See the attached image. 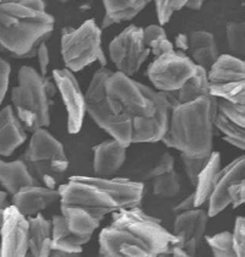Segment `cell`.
<instances>
[{
    "label": "cell",
    "mask_w": 245,
    "mask_h": 257,
    "mask_svg": "<svg viewBox=\"0 0 245 257\" xmlns=\"http://www.w3.org/2000/svg\"><path fill=\"white\" fill-rule=\"evenodd\" d=\"M174 47H177L179 52H188L189 49V38L188 35L185 33H179V35L175 36V40H174Z\"/></svg>",
    "instance_id": "obj_39"
},
{
    "label": "cell",
    "mask_w": 245,
    "mask_h": 257,
    "mask_svg": "<svg viewBox=\"0 0 245 257\" xmlns=\"http://www.w3.org/2000/svg\"><path fill=\"white\" fill-rule=\"evenodd\" d=\"M214 127L223 135V141L245 151V105L217 99Z\"/></svg>",
    "instance_id": "obj_15"
},
{
    "label": "cell",
    "mask_w": 245,
    "mask_h": 257,
    "mask_svg": "<svg viewBox=\"0 0 245 257\" xmlns=\"http://www.w3.org/2000/svg\"><path fill=\"white\" fill-rule=\"evenodd\" d=\"M26 130L11 105L0 109V156L9 157L26 141Z\"/></svg>",
    "instance_id": "obj_18"
},
{
    "label": "cell",
    "mask_w": 245,
    "mask_h": 257,
    "mask_svg": "<svg viewBox=\"0 0 245 257\" xmlns=\"http://www.w3.org/2000/svg\"><path fill=\"white\" fill-rule=\"evenodd\" d=\"M190 59L195 65L210 70L219 58V50L217 47L214 36L207 31H193L188 35Z\"/></svg>",
    "instance_id": "obj_19"
},
{
    "label": "cell",
    "mask_w": 245,
    "mask_h": 257,
    "mask_svg": "<svg viewBox=\"0 0 245 257\" xmlns=\"http://www.w3.org/2000/svg\"><path fill=\"white\" fill-rule=\"evenodd\" d=\"M47 41L41 42L40 46L37 47V59L40 64V74L43 77H47V72H48V66L51 64V55H49L48 46L46 43Z\"/></svg>",
    "instance_id": "obj_35"
},
{
    "label": "cell",
    "mask_w": 245,
    "mask_h": 257,
    "mask_svg": "<svg viewBox=\"0 0 245 257\" xmlns=\"http://www.w3.org/2000/svg\"><path fill=\"white\" fill-rule=\"evenodd\" d=\"M143 35L145 46L156 58L175 50L173 42L168 40L166 30L160 25H150L145 27Z\"/></svg>",
    "instance_id": "obj_27"
},
{
    "label": "cell",
    "mask_w": 245,
    "mask_h": 257,
    "mask_svg": "<svg viewBox=\"0 0 245 257\" xmlns=\"http://www.w3.org/2000/svg\"><path fill=\"white\" fill-rule=\"evenodd\" d=\"M54 26L43 0L0 2V50L11 57H36L37 47L51 37Z\"/></svg>",
    "instance_id": "obj_3"
},
{
    "label": "cell",
    "mask_w": 245,
    "mask_h": 257,
    "mask_svg": "<svg viewBox=\"0 0 245 257\" xmlns=\"http://www.w3.org/2000/svg\"><path fill=\"white\" fill-rule=\"evenodd\" d=\"M60 214L65 219L69 230L76 236L91 239L94 231L101 225V220L85 209L74 206L60 205Z\"/></svg>",
    "instance_id": "obj_25"
},
{
    "label": "cell",
    "mask_w": 245,
    "mask_h": 257,
    "mask_svg": "<svg viewBox=\"0 0 245 257\" xmlns=\"http://www.w3.org/2000/svg\"><path fill=\"white\" fill-rule=\"evenodd\" d=\"M213 257H236L232 231H221L214 235L205 236Z\"/></svg>",
    "instance_id": "obj_30"
},
{
    "label": "cell",
    "mask_w": 245,
    "mask_h": 257,
    "mask_svg": "<svg viewBox=\"0 0 245 257\" xmlns=\"http://www.w3.org/2000/svg\"><path fill=\"white\" fill-rule=\"evenodd\" d=\"M57 201H60L59 190L35 184L21 189L13 195L11 206L18 209L22 216L31 218L42 213V211L47 209Z\"/></svg>",
    "instance_id": "obj_16"
},
{
    "label": "cell",
    "mask_w": 245,
    "mask_h": 257,
    "mask_svg": "<svg viewBox=\"0 0 245 257\" xmlns=\"http://www.w3.org/2000/svg\"><path fill=\"white\" fill-rule=\"evenodd\" d=\"M3 219H4V211H3V209H0V227H2V224H3Z\"/></svg>",
    "instance_id": "obj_45"
},
{
    "label": "cell",
    "mask_w": 245,
    "mask_h": 257,
    "mask_svg": "<svg viewBox=\"0 0 245 257\" xmlns=\"http://www.w3.org/2000/svg\"><path fill=\"white\" fill-rule=\"evenodd\" d=\"M0 237L2 257H27L30 253L29 218L10 205L4 209Z\"/></svg>",
    "instance_id": "obj_11"
},
{
    "label": "cell",
    "mask_w": 245,
    "mask_h": 257,
    "mask_svg": "<svg viewBox=\"0 0 245 257\" xmlns=\"http://www.w3.org/2000/svg\"><path fill=\"white\" fill-rule=\"evenodd\" d=\"M221 170V155L219 152H212L208 157L207 163L197 177L196 184L194 186L195 206L196 208H201L206 202H208L211 194H212L214 185H216L217 177Z\"/></svg>",
    "instance_id": "obj_24"
},
{
    "label": "cell",
    "mask_w": 245,
    "mask_h": 257,
    "mask_svg": "<svg viewBox=\"0 0 245 257\" xmlns=\"http://www.w3.org/2000/svg\"><path fill=\"white\" fill-rule=\"evenodd\" d=\"M245 177V153L233 159L224 168H221L216 185L208 198V217H216L232 205L233 192Z\"/></svg>",
    "instance_id": "obj_13"
},
{
    "label": "cell",
    "mask_w": 245,
    "mask_h": 257,
    "mask_svg": "<svg viewBox=\"0 0 245 257\" xmlns=\"http://www.w3.org/2000/svg\"><path fill=\"white\" fill-rule=\"evenodd\" d=\"M204 5V2L202 0H186L185 8L189 10L193 11H199Z\"/></svg>",
    "instance_id": "obj_40"
},
{
    "label": "cell",
    "mask_w": 245,
    "mask_h": 257,
    "mask_svg": "<svg viewBox=\"0 0 245 257\" xmlns=\"http://www.w3.org/2000/svg\"><path fill=\"white\" fill-rule=\"evenodd\" d=\"M182 180L175 170L152 179V192L158 197L173 198L179 195Z\"/></svg>",
    "instance_id": "obj_28"
},
{
    "label": "cell",
    "mask_w": 245,
    "mask_h": 257,
    "mask_svg": "<svg viewBox=\"0 0 245 257\" xmlns=\"http://www.w3.org/2000/svg\"><path fill=\"white\" fill-rule=\"evenodd\" d=\"M208 219L207 211L202 208H195L175 216L172 233L179 239L180 248L189 255L196 257L197 250L205 237Z\"/></svg>",
    "instance_id": "obj_14"
},
{
    "label": "cell",
    "mask_w": 245,
    "mask_h": 257,
    "mask_svg": "<svg viewBox=\"0 0 245 257\" xmlns=\"http://www.w3.org/2000/svg\"><path fill=\"white\" fill-rule=\"evenodd\" d=\"M243 203H245V177L243 180L239 183V185L236 186L234 192H233L232 207L238 208L239 206H241Z\"/></svg>",
    "instance_id": "obj_38"
},
{
    "label": "cell",
    "mask_w": 245,
    "mask_h": 257,
    "mask_svg": "<svg viewBox=\"0 0 245 257\" xmlns=\"http://www.w3.org/2000/svg\"><path fill=\"white\" fill-rule=\"evenodd\" d=\"M0 257H2V247H0Z\"/></svg>",
    "instance_id": "obj_46"
},
{
    "label": "cell",
    "mask_w": 245,
    "mask_h": 257,
    "mask_svg": "<svg viewBox=\"0 0 245 257\" xmlns=\"http://www.w3.org/2000/svg\"><path fill=\"white\" fill-rule=\"evenodd\" d=\"M232 234L236 257H245V235L236 225H234Z\"/></svg>",
    "instance_id": "obj_36"
},
{
    "label": "cell",
    "mask_w": 245,
    "mask_h": 257,
    "mask_svg": "<svg viewBox=\"0 0 245 257\" xmlns=\"http://www.w3.org/2000/svg\"><path fill=\"white\" fill-rule=\"evenodd\" d=\"M58 190L60 205L85 209L101 222L108 214L122 209L141 208L144 198V184L128 178L76 175Z\"/></svg>",
    "instance_id": "obj_2"
},
{
    "label": "cell",
    "mask_w": 245,
    "mask_h": 257,
    "mask_svg": "<svg viewBox=\"0 0 245 257\" xmlns=\"http://www.w3.org/2000/svg\"><path fill=\"white\" fill-rule=\"evenodd\" d=\"M11 74V66L9 61L0 57V105L7 96L8 88H9V81Z\"/></svg>",
    "instance_id": "obj_34"
},
{
    "label": "cell",
    "mask_w": 245,
    "mask_h": 257,
    "mask_svg": "<svg viewBox=\"0 0 245 257\" xmlns=\"http://www.w3.org/2000/svg\"><path fill=\"white\" fill-rule=\"evenodd\" d=\"M234 225H236L241 230V233L245 235V217H238L235 219Z\"/></svg>",
    "instance_id": "obj_43"
},
{
    "label": "cell",
    "mask_w": 245,
    "mask_h": 257,
    "mask_svg": "<svg viewBox=\"0 0 245 257\" xmlns=\"http://www.w3.org/2000/svg\"><path fill=\"white\" fill-rule=\"evenodd\" d=\"M10 206L9 203V198H8V192L2 191L0 190V209L4 211L5 208H8Z\"/></svg>",
    "instance_id": "obj_41"
},
{
    "label": "cell",
    "mask_w": 245,
    "mask_h": 257,
    "mask_svg": "<svg viewBox=\"0 0 245 257\" xmlns=\"http://www.w3.org/2000/svg\"><path fill=\"white\" fill-rule=\"evenodd\" d=\"M216 111L217 98L212 96L173 108L162 142L180 156L208 158L213 152Z\"/></svg>",
    "instance_id": "obj_4"
},
{
    "label": "cell",
    "mask_w": 245,
    "mask_h": 257,
    "mask_svg": "<svg viewBox=\"0 0 245 257\" xmlns=\"http://www.w3.org/2000/svg\"><path fill=\"white\" fill-rule=\"evenodd\" d=\"M186 0H156L155 8L160 26L168 24L174 13L185 8Z\"/></svg>",
    "instance_id": "obj_31"
},
{
    "label": "cell",
    "mask_w": 245,
    "mask_h": 257,
    "mask_svg": "<svg viewBox=\"0 0 245 257\" xmlns=\"http://www.w3.org/2000/svg\"><path fill=\"white\" fill-rule=\"evenodd\" d=\"M36 179L25 161L5 162L0 159V185L10 195H15L26 186L35 185Z\"/></svg>",
    "instance_id": "obj_22"
},
{
    "label": "cell",
    "mask_w": 245,
    "mask_h": 257,
    "mask_svg": "<svg viewBox=\"0 0 245 257\" xmlns=\"http://www.w3.org/2000/svg\"><path fill=\"white\" fill-rule=\"evenodd\" d=\"M27 257H33L32 255H31V253H29V255H27Z\"/></svg>",
    "instance_id": "obj_47"
},
{
    "label": "cell",
    "mask_w": 245,
    "mask_h": 257,
    "mask_svg": "<svg viewBox=\"0 0 245 257\" xmlns=\"http://www.w3.org/2000/svg\"><path fill=\"white\" fill-rule=\"evenodd\" d=\"M60 53L65 69L74 72L81 71L98 61L107 65L102 49V30L93 19L82 22L76 29L66 27L61 31Z\"/></svg>",
    "instance_id": "obj_6"
},
{
    "label": "cell",
    "mask_w": 245,
    "mask_h": 257,
    "mask_svg": "<svg viewBox=\"0 0 245 257\" xmlns=\"http://www.w3.org/2000/svg\"><path fill=\"white\" fill-rule=\"evenodd\" d=\"M25 158L36 166L48 163L55 173L66 172L69 164L63 144L44 127L32 133Z\"/></svg>",
    "instance_id": "obj_12"
},
{
    "label": "cell",
    "mask_w": 245,
    "mask_h": 257,
    "mask_svg": "<svg viewBox=\"0 0 245 257\" xmlns=\"http://www.w3.org/2000/svg\"><path fill=\"white\" fill-rule=\"evenodd\" d=\"M52 79L65 107L69 134L75 135L81 130L86 115L85 94L81 91L79 81L69 70L54 69L52 71Z\"/></svg>",
    "instance_id": "obj_10"
},
{
    "label": "cell",
    "mask_w": 245,
    "mask_h": 257,
    "mask_svg": "<svg viewBox=\"0 0 245 257\" xmlns=\"http://www.w3.org/2000/svg\"><path fill=\"white\" fill-rule=\"evenodd\" d=\"M143 32V27L129 25L110 41L108 54L116 72L132 77L140 71L141 66L151 54L145 46Z\"/></svg>",
    "instance_id": "obj_9"
},
{
    "label": "cell",
    "mask_w": 245,
    "mask_h": 257,
    "mask_svg": "<svg viewBox=\"0 0 245 257\" xmlns=\"http://www.w3.org/2000/svg\"><path fill=\"white\" fill-rule=\"evenodd\" d=\"M195 208H196V206H195V196L193 192V194L188 195V196L184 198V200L180 201V202H178L177 205L174 206L173 212L175 214H179V213H183V212L191 211V209H195Z\"/></svg>",
    "instance_id": "obj_37"
},
{
    "label": "cell",
    "mask_w": 245,
    "mask_h": 257,
    "mask_svg": "<svg viewBox=\"0 0 245 257\" xmlns=\"http://www.w3.org/2000/svg\"><path fill=\"white\" fill-rule=\"evenodd\" d=\"M54 93L55 85L52 80L42 76L32 66H21L18 74V85L11 89V107L25 130L33 133L37 128L49 126Z\"/></svg>",
    "instance_id": "obj_5"
},
{
    "label": "cell",
    "mask_w": 245,
    "mask_h": 257,
    "mask_svg": "<svg viewBox=\"0 0 245 257\" xmlns=\"http://www.w3.org/2000/svg\"><path fill=\"white\" fill-rule=\"evenodd\" d=\"M150 3L149 0H104V16L99 29L103 31L114 24L134 20Z\"/></svg>",
    "instance_id": "obj_20"
},
{
    "label": "cell",
    "mask_w": 245,
    "mask_h": 257,
    "mask_svg": "<svg viewBox=\"0 0 245 257\" xmlns=\"http://www.w3.org/2000/svg\"><path fill=\"white\" fill-rule=\"evenodd\" d=\"M99 257H167L180 241L158 218L141 208L122 209L98 237Z\"/></svg>",
    "instance_id": "obj_1"
},
{
    "label": "cell",
    "mask_w": 245,
    "mask_h": 257,
    "mask_svg": "<svg viewBox=\"0 0 245 257\" xmlns=\"http://www.w3.org/2000/svg\"><path fill=\"white\" fill-rule=\"evenodd\" d=\"M66 253L61 252V251H58V250H53L51 252V255L49 257H65Z\"/></svg>",
    "instance_id": "obj_44"
},
{
    "label": "cell",
    "mask_w": 245,
    "mask_h": 257,
    "mask_svg": "<svg viewBox=\"0 0 245 257\" xmlns=\"http://www.w3.org/2000/svg\"><path fill=\"white\" fill-rule=\"evenodd\" d=\"M52 237V220L47 219L40 213L29 218V240L30 253L33 257H38L44 242Z\"/></svg>",
    "instance_id": "obj_26"
},
{
    "label": "cell",
    "mask_w": 245,
    "mask_h": 257,
    "mask_svg": "<svg viewBox=\"0 0 245 257\" xmlns=\"http://www.w3.org/2000/svg\"><path fill=\"white\" fill-rule=\"evenodd\" d=\"M197 65L186 53L173 50L157 57L147 68V77L156 91L177 92L194 76Z\"/></svg>",
    "instance_id": "obj_8"
},
{
    "label": "cell",
    "mask_w": 245,
    "mask_h": 257,
    "mask_svg": "<svg viewBox=\"0 0 245 257\" xmlns=\"http://www.w3.org/2000/svg\"><path fill=\"white\" fill-rule=\"evenodd\" d=\"M208 87L214 98L245 105V61L221 54L208 70Z\"/></svg>",
    "instance_id": "obj_7"
},
{
    "label": "cell",
    "mask_w": 245,
    "mask_h": 257,
    "mask_svg": "<svg viewBox=\"0 0 245 257\" xmlns=\"http://www.w3.org/2000/svg\"><path fill=\"white\" fill-rule=\"evenodd\" d=\"M164 96L168 100L171 109L180 104L194 102L201 97L211 96L210 87H208V71L201 66H197L194 76L179 91L168 92L164 93Z\"/></svg>",
    "instance_id": "obj_21"
},
{
    "label": "cell",
    "mask_w": 245,
    "mask_h": 257,
    "mask_svg": "<svg viewBox=\"0 0 245 257\" xmlns=\"http://www.w3.org/2000/svg\"><path fill=\"white\" fill-rule=\"evenodd\" d=\"M225 38L229 55L245 59V24L244 22H229L225 27Z\"/></svg>",
    "instance_id": "obj_29"
},
{
    "label": "cell",
    "mask_w": 245,
    "mask_h": 257,
    "mask_svg": "<svg viewBox=\"0 0 245 257\" xmlns=\"http://www.w3.org/2000/svg\"><path fill=\"white\" fill-rule=\"evenodd\" d=\"M171 257H195V256L189 255V253L185 252V251H184L183 248L177 247V248H174V250H173V252H172Z\"/></svg>",
    "instance_id": "obj_42"
},
{
    "label": "cell",
    "mask_w": 245,
    "mask_h": 257,
    "mask_svg": "<svg viewBox=\"0 0 245 257\" xmlns=\"http://www.w3.org/2000/svg\"><path fill=\"white\" fill-rule=\"evenodd\" d=\"M52 247L64 253H81L82 246L91 239L76 236L69 230L65 219L61 214L52 218Z\"/></svg>",
    "instance_id": "obj_23"
},
{
    "label": "cell",
    "mask_w": 245,
    "mask_h": 257,
    "mask_svg": "<svg viewBox=\"0 0 245 257\" xmlns=\"http://www.w3.org/2000/svg\"><path fill=\"white\" fill-rule=\"evenodd\" d=\"M174 167H175V159L173 156H172L169 152H164L160 157V159L157 161V163H156L155 166L149 170L146 177L149 179L160 177V175L173 172Z\"/></svg>",
    "instance_id": "obj_33"
},
{
    "label": "cell",
    "mask_w": 245,
    "mask_h": 257,
    "mask_svg": "<svg viewBox=\"0 0 245 257\" xmlns=\"http://www.w3.org/2000/svg\"><path fill=\"white\" fill-rule=\"evenodd\" d=\"M127 147L115 140H108L93 147V170L96 177L115 175L127 161Z\"/></svg>",
    "instance_id": "obj_17"
},
{
    "label": "cell",
    "mask_w": 245,
    "mask_h": 257,
    "mask_svg": "<svg viewBox=\"0 0 245 257\" xmlns=\"http://www.w3.org/2000/svg\"><path fill=\"white\" fill-rule=\"evenodd\" d=\"M180 157H182V163L184 170H185L186 178H188L189 183L193 186H195L197 177H199V174L201 173V170L204 169L208 158H191L185 157V156H180Z\"/></svg>",
    "instance_id": "obj_32"
}]
</instances>
